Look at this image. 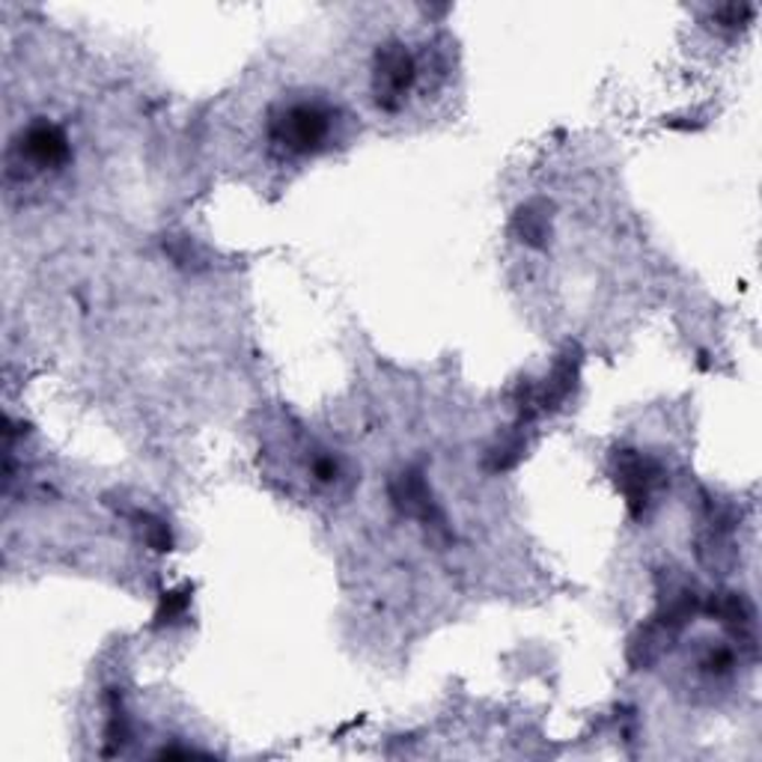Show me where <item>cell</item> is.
<instances>
[{
	"instance_id": "4",
	"label": "cell",
	"mask_w": 762,
	"mask_h": 762,
	"mask_svg": "<svg viewBox=\"0 0 762 762\" xmlns=\"http://www.w3.org/2000/svg\"><path fill=\"white\" fill-rule=\"evenodd\" d=\"M19 155L31 170H57L69 161L72 146L69 137L54 123H33L27 132L21 134Z\"/></svg>"
},
{
	"instance_id": "6",
	"label": "cell",
	"mask_w": 762,
	"mask_h": 762,
	"mask_svg": "<svg viewBox=\"0 0 762 762\" xmlns=\"http://www.w3.org/2000/svg\"><path fill=\"white\" fill-rule=\"evenodd\" d=\"M709 610L715 617L721 619V626L730 631L732 638L751 643L753 640V608L751 602L742 596V593H721L718 598H711Z\"/></svg>"
},
{
	"instance_id": "7",
	"label": "cell",
	"mask_w": 762,
	"mask_h": 762,
	"mask_svg": "<svg viewBox=\"0 0 762 762\" xmlns=\"http://www.w3.org/2000/svg\"><path fill=\"white\" fill-rule=\"evenodd\" d=\"M578 367H581V358L567 351L560 361L554 363V370L548 372L542 391H536V408L539 412H548V408H557L560 402H567V396L572 393L578 381Z\"/></svg>"
},
{
	"instance_id": "3",
	"label": "cell",
	"mask_w": 762,
	"mask_h": 762,
	"mask_svg": "<svg viewBox=\"0 0 762 762\" xmlns=\"http://www.w3.org/2000/svg\"><path fill=\"white\" fill-rule=\"evenodd\" d=\"M664 480V468L655 459L638 453V450H623L617 456V485L626 495L631 515H643L649 506V497L655 492V485Z\"/></svg>"
},
{
	"instance_id": "2",
	"label": "cell",
	"mask_w": 762,
	"mask_h": 762,
	"mask_svg": "<svg viewBox=\"0 0 762 762\" xmlns=\"http://www.w3.org/2000/svg\"><path fill=\"white\" fill-rule=\"evenodd\" d=\"M417 81V63L402 42L381 45L372 57V99L381 111H400Z\"/></svg>"
},
{
	"instance_id": "13",
	"label": "cell",
	"mask_w": 762,
	"mask_h": 762,
	"mask_svg": "<svg viewBox=\"0 0 762 762\" xmlns=\"http://www.w3.org/2000/svg\"><path fill=\"white\" fill-rule=\"evenodd\" d=\"M313 477H316L320 483H334V480L340 477V464H337L334 456H316V459H313Z\"/></svg>"
},
{
	"instance_id": "10",
	"label": "cell",
	"mask_w": 762,
	"mask_h": 762,
	"mask_svg": "<svg viewBox=\"0 0 762 762\" xmlns=\"http://www.w3.org/2000/svg\"><path fill=\"white\" fill-rule=\"evenodd\" d=\"M522 453H525V438L522 435H509L504 444H497L495 450L489 453V468L492 471H506V468H513L522 459Z\"/></svg>"
},
{
	"instance_id": "5",
	"label": "cell",
	"mask_w": 762,
	"mask_h": 762,
	"mask_svg": "<svg viewBox=\"0 0 762 762\" xmlns=\"http://www.w3.org/2000/svg\"><path fill=\"white\" fill-rule=\"evenodd\" d=\"M391 501L400 513L412 515V518H421L426 525L444 527V518L435 506V497L426 485V477L423 471L412 468V471H402L396 480L391 483Z\"/></svg>"
},
{
	"instance_id": "8",
	"label": "cell",
	"mask_w": 762,
	"mask_h": 762,
	"mask_svg": "<svg viewBox=\"0 0 762 762\" xmlns=\"http://www.w3.org/2000/svg\"><path fill=\"white\" fill-rule=\"evenodd\" d=\"M513 233L527 248H546L548 236H551V215H548L546 203L536 200L518 209L513 217Z\"/></svg>"
},
{
	"instance_id": "12",
	"label": "cell",
	"mask_w": 762,
	"mask_h": 762,
	"mask_svg": "<svg viewBox=\"0 0 762 762\" xmlns=\"http://www.w3.org/2000/svg\"><path fill=\"white\" fill-rule=\"evenodd\" d=\"M732 664H736V661H732L730 649H715V652H709L706 661H703V670L711 673V676H724V673H730Z\"/></svg>"
},
{
	"instance_id": "1",
	"label": "cell",
	"mask_w": 762,
	"mask_h": 762,
	"mask_svg": "<svg viewBox=\"0 0 762 762\" xmlns=\"http://www.w3.org/2000/svg\"><path fill=\"white\" fill-rule=\"evenodd\" d=\"M330 128L334 114L322 102H292L274 111L268 123L271 141L295 155L316 153L330 137Z\"/></svg>"
},
{
	"instance_id": "9",
	"label": "cell",
	"mask_w": 762,
	"mask_h": 762,
	"mask_svg": "<svg viewBox=\"0 0 762 762\" xmlns=\"http://www.w3.org/2000/svg\"><path fill=\"white\" fill-rule=\"evenodd\" d=\"M188 605H191V587L165 593V596H161V605L155 610V626H173L176 619L186 617Z\"/></svg>"
},
{
	"instance_id": "11",
	"label": "cell",
	"mask_w": 762,
	"mask_h": 762,
	"mask_svg": "<svg viewBox=\"0 0 762 762\" xmlns=\"http://www.w3.org/2000/svg\"><path fill=\"white\" fill-rule=\"evenodd\" d=\"M144 522L146 542H149L155 551H167V548H170V530H167L165 522H161V518H144Z\"/></svg>"
}]
</instances>
